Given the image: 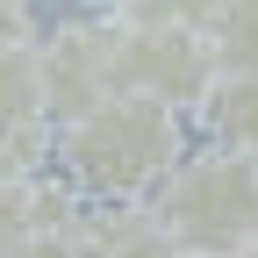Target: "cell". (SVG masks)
Here are the masks:
<instances>
[{
	"label": "cell",
	"instance_id": "cell-1",
	"mask_svg": "<svg viewBox=\"0 0 258 258\" xmlns=\"http://www.w3.org/2000/svg\"><path fill=\"white\" fill-rule=\"evenodd\" d=\"M57 158L93 201H137L144 186L172 179L186 158H179V108H158V101H137L122 93L101 115L72 122L57 137Z\"/></svg>",
	"mask_w": 258,
	"mask_h": 258
},
{
	"label": "cell",
	"instance_id": "cell-2",
	"mask_svg": "<svg viewBox=\"0 0 258 258\" xmlns=\"http://www.w3.org/2000/svg\"><path fill=\"white\" fill-rule=\"evenodd\" d=\"M158 222L186 258H244L258 251V158L208 151L186 158L158 194Z\"/></svg>",
	"mask_w": 258,
	"mask_h": 258
},
{
	"label": "cell",
	"instance_id": "cell-3",
	"mask_svg": "<svg viewBox=\"0 0 258 258\" xmlns=\"http://www.w3.org/2000/svg\"><path fill=\"white\" fill-rule=\"evenodd\" d=\"M222 86V57L201 29H144L122 22V93L158 108H208Z\"/></svg>",
	"mask_w": 258,
	"mask_h": 258
},
{
	"label": "cell",
	"instance_id": "cell-4",
	"mask_svg": "<svg viewBox=\"0 0 258 258\" xmlns=\"http://www.w3.org/2000/svg\"><path fill=\"white\" fill-rule=\"evenodd\" d=\"M43 93H50V122L72 129L86 115H101L122 101V22H72L43 43Z\"/></svg>",
	"mask_w": 258,
	"mask_h": 258
},
{
	"label": "cell",
	"instance_id": "cell-5",
	"mask_svg": "<svg viewBox=\"0 0 258 258\" xmlns=\"http://www.w3.org/2000/svg\"><path fill=\"white\" fill-rule=\"evenodd\" d=\"M201 122H208V137H215L222 151L258 158V79H222V86L208 93Z\"/></svg>",
	"mask_w": 258,
	"mask_h": 258
},
{
	"label": "cell",
	"instance_id": "cell-6",
	"mask_svg": "<svg viewBox=\"0 0 258 258\" xmlns=\"http://www.w3.org/2000/svg\"><path fill=\"white\" fill-rule=\"evenodd\" d=\"M79 230L101 244L108 258H186V251L172 244V230L158 222V208H151V215H101V222H79Z\"/></svg>",
	"mask_w": 258,
	"mask_h": 258
},
{
	"label": "cell",
	"instance_id": "cell-7",
	"mask_svg": "<svg viewBox=\"0 0 258 258\" xmlns=\"http://www.w3.org/2000/svg\"><path fill=\"white\" fill-rule=\"evenodd\" d=\"M208 43L222 57V79H258V0H222Z\"/></svg>",
	"mask_w": 258,
	"mask_h": 258
},
{
	"label": "cell",
	"instance_id": "cell-8",
	"mask_svg": "<svg viewBox=\"0 0 258 258\" xmlns=\"http://www.w3.org/2000/svg\"><path fill=\"white\" fill-rule=\"evenodd\" d=\"M0 258H86V237H79V230H57V237H29V244H8Z\"/></svg>",
	"mask_w": 258,
	"mask_h": 258
},
{
	"label": "cell",
	"instance_id": "cell-9",
	"mask_svg": "<svg viewBox=\"0 0 258 258\" xmlns=\"http://www.w3.org/2000/svg\"><path fill=\"white\" fill-rule=\"evenodd\" d=\"M0 8H29V0H0Z\"/></svg>",
	"mask_w": 258,
	"mask_h": 258
},
{
	"label": "cell",
	"instance_id": "cell-10",
	"mask_svg": "<svg viewBox=\"0 0 258 258\" xmlns=\"http://www.w3.org/2000/svg\"><path fill=\"white\" fill-rule=\"evenodd\" d=\"M244 258H258V251H244Z\"/></svg>",
	"mask_w": 258,
	"mask_h": 258
}]
</instances>
